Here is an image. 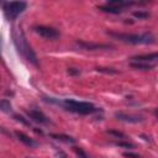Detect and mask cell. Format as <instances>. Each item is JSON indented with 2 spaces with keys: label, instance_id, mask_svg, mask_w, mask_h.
I'll list each match as a JSON object with an SVG mask.
<instances>
[{
  "label": "cell",
  "instance_id": "1",
  "mask_svg": "<svg viewBox=\"0 0 158 158\" xmlns=\"http://www.w3.org/2000/svg\"><path fill=\"white\" fill-rule=\"evenodd\" d=\"M12 40H14V44L17 49V52L26 59L28 60L31 64L33 65H38V60H37V56L36 53L32 51V48L30 47V44L27 43L25 36H23V32L19 28H12Z\"/></svg>",
  "mask_w": 158,
  "mask_h": 158
},
{
  "label": "cell",
  "instance_id": "2",
  "mask_svg": "<svg viewBox=\"0 0 158 158\" xmlns=\"http://www.w3.org/2000/svg\"><path fill=\"white\" fill-rule=\"evenodd\" d=\"M109 36L120 40L126 43H132V44H151L154 42V37L149 32L144 33H118V32H107Z\"/></svg>",
  "mask_w": 158,
  "mask_h": 158
},
{
  "label": "cell",
  "instance_id": "3",
  "mask_svg": "<svg viewBox=\"0 0 158 158\" xmlns=\"http://www.w3.org/2000/svg\"><path fill=\"white\" fill-rule=\"evenodd\" d=\"M60 105H63L68 111H73L80 115H90L96 112L99 109L95 107L91 102H86V101H75L72 99H65L60 102Z\"/></svg>",
  "mask_w": 158,
  "mask_h": 158
},
{
  "label": "cell",
  "instance_id": "4",
  "mask_svg": "<svg viewBox=\"0 0 158 158\" xmlns=\"http://www.w3.org/2000/svg\"><path fill=\"white\" fill-rule=\"evenodd\" d=\"M26 6H27V4L25 1H11V2H4L2 4L5 16L10 21L15 20L26 9Z\"/></svg>",
  "mask_w": 158,
  "mask_h": 158
},
{
  "label": "cell",
  "instance_id": "5",
  "mask_svg": "<svg viewBox=\"0 0 158 158\" xmlns=\"http://www.w3.org/2000/svg\"><path fill=\"white\" fill-rule=\"evenodd\" d=\"M33 30L36 33H38L40 36H42L43 38H47V40H56L59 37V32L53 27L40 25V26H35Z\"/></svg>",
  "mask_w": 158,
  "mask_h": 158
},
{
  "label": "cell",
  "instance_id": "6",
  "mask_svg": "<svg viewBox=\"0 0 158 158\" xmlns=\"http://www.w3.org/2000/svg\"><path fill=\"white\" fill-rule=\"evenodd\" d=\"M77 46L81 47L83 49L86 51H98V49H109L112 48L111 44H105V43H94V42H85V41H77Z\"/></svg>",
  "mask_w": 158,
  "mask_h": 158
},
{
  "label": "cell",
  "instance_id": "7",
  "mask_svg": "<svg viewBox=\"0 0 158 158\" xmlns=\"http://www.w3.org/2000/svg\"><path fill=\"white\" fill-rule=\"evenodd\" d=\"M115 117L120 121L130 122V123H138L143 121V117L139 115H133V114H126V112H115Z\"/></svg>",
  "mask_w": 158,
  "mask_h": 158
},
{
  "label": "cell",
  "instance_id": "8",
  "mask_svg": "<svg viewBox=\"0 0 158 158\" xmlns=\"http://www.w3.org/2000/svg\"><path fill=\"white\" fill-rule=\"evenodd\" d=\"M26 114H27L28 117L32 118L35 122L43 123V125H47V123L49 122L48 117H47L43 112H41V111H38V110H35V109H32V110H26Z\"/></svg>",
  "mask_w": 158,
  "mask_h": 158
},
{
  "label": "cell",
  "instance_id": "9",
  "mask_svg": "<svg viewBox=\"0 0 158 158\" xmlns=\"http://www.w3.org/2000/svg\"><path fill=\"white\" fill-rule=\"evenodd\" d=\"M131 59H133L135 62H153V60H158V52L156 53H149V54H139V56H135Z\"/></svg>",
  "mask_w": 158,
  "mask_h": 158
},
{
  "label": "cell",
  "instance_id": "10",
  "mask_svg": "<svg viewBox=\"0 0 158 158\" xmlns=\"http://www.w3.org/2000/svg\"><path fill=\"white\" fill-rule=\"evenodd\" d=\"M15 135H16L17 139H19L20 142H22L25 146H28V147H36V146H37V143H36V142H35L32 138H30L27 135H25L23 132L16 131V132H15Z\"/></svg>",
  "mask_w": 158,
  "mask_h": 158
},
{
  "label": "cell",
  "instance_id": "11",
  "mask_svg": "<svg viewBox=\"0 0 158 158\" xmlns=\"http://www.w3.org/2000/svg\"><path fill=\"white\" fill-rule=\"evenodd\" d=\"M110 6L121 9V7H126V6H131V5H137V4H144V2H136V1H123V0H110L106 2Z\"/></svg>",
  "mask_w": 158,
  "mask_h": 158
},
{
  "label": "cell",
  "instance_id": "12",
  "mask_svg": "<svg viewBox=\"0 0 158 158\" xmlns=\"http://www.w3.org/2000/svg\"><path fill=\"white\" fill-rule=\"evenodd\" d=\"M51 138H54L57 141H60V142H64V143H68V144H73L75 143V139L68 135H63V133H51L49 135Z\"/></svg>",
  "mask_w": 158,
  "mask_h": 158
},
{
  "label": "cell",
  "instance_id": "13",
  "mask_svg": "<svg viewBox=\"0 0 158 158\" xmlns=\"http://www.w3.org/2000/svg\"><path fill=\"white\" fill-rule=\"evenodd\" d=\"M130 67L131 68H135V69H139V70H149L154 65L153 64H149L147 62H131L130 63Z\"/></svg>",
  "mask_w": 158,
  "mask_h": 158
},
{
  "label": "cell",
  "instance_id": "14",
  "mask_svg": "<svg viewBox=\"0 0 158 158\" xmlns=\"http://www.w3.org/2000/svg\"><path fill=\"white\" fill-rule=\"evenodd\" d=\"M99 10L104 11V12H109V14H121V9H117V7H114V6H110V5H101V6H98Z\"/></svg>",
  "mask_w": 158,
  "mask_h": 158
},
{
  "label": "cell",
  "instance_id": "15",
  "mask_svg": "<svg viewBox=\"0 0 158 158\" xmlns=\"http://www.w3.org/2000/svg\"><path fill=\"white\" fill-rule=\"evenodd\" d=\"M0 107H1V110H2L4 112L11 111V104H10V101L6 100V99H2V100L0 101Z\"/></svg>",
  "mask_w": 158,
  "mask_h": 158
},
{
  "label": "cell",
  "instance_id": "16",
  "mask_svg": "<svg viewBox=\"0 0 158 158\" xmlns=\"http://www.w3.org/2000/svg\"><path fill=\"white\" fill-rule=\"evenodd\" d=\"M73 151H74V153L77 154L78 158H89V156H88V154L84 152V149L80 148V147H74Z\"/></svg>",
  "mask_w": 158,
  "mask_h": 158
},
{
  "label": "cell",
  "instance_id": "17",
  "mask_svg": "<svg viewBox=\"0 0 158 158\" xmlns=\"http://www.w3.org/2000/svg\"><path fill=\"white\" fill-rule=\"evenodd\" d=\"M133 16L135 17H137V19H141V20H143V19H148L149 17V12H147V11H135L133 12Z\"/></svg>",
  "mask_w": 158,
  "mask_h": 158
},
{
  "label": "cell",
  "instance_id": "18",
  "mask_svg": "<svg viewBox=\"0 0 158 158\" xmlns=\"http://www.w3.org/2000/svg\"><path fill=\"white\" fill-rule=\"evenodd\" d=\"M107 133H109V135H112V136H115V137H117V138H126V135H125L123 132H121V131L109 130V131H107Z\"/></svg>",
  "mask_w": 158,
  "mask_h": 158
},
{
  "label": "cell",
  "instance_id": "19",
  "mask_svg": "<svg viewBox=\"0 0 158 158\" xmlns=\"http://www.w3.org/2000/svg\"><path fill=\"white\" fill-rule=\"evenodd\" d=\"M14 118L16 120V121H20V122H22L25 126H30V122L23 117V116H21V115H14Z\"/></svg>",
  "mask_w": 158,
  "mask_h": 158
},
{
  "label": "cell",
  "instance_id": "20",
  "mask_svg": "<svg viewBox=\"0 0 158 158\" xmlns=\"http://www.w3.org/2000/svg\"><path fill=\"white\" fill-rule=\"evenodd\" d=\"M116 146L118 147H123V148H135V144L133 143H130V142H116Z\"/></svg>",
  "mask_w": 158,
  "mask_h": 158
},
{
  "label": "cell",
  "instance_id": "21",
  "mask_svg": "<svg viewBox=\"0 0 158 158\" xmlns=\"http://www.w3.org/2000/svg\"><path fill=\"white\" fill-rule=\"evenodd\" d=\"M96 70H98V72H101V73H112V74L117 73L116 70H114V69H111V68H96Z\"/></svg>",
  "mask_w": 158,
  "mask_h": 158
},
{
  "label": "cell",
  "instance_id": "22",
  "mask_svg": "<svg viewBox=\"0 0 158 158\" xmlns=\"http://www.w3.org/2000/svg\"><path fill=\"white\" fill-rule=\"evenodd\" d=\"M123 157H126V158H141V156H138L136 153H131V152H125Z\"/></svg>",
  "mask_w": 158,
  "mask_h": 158
},
{
  "label": "cell",
  "instance_id": "23",
  "mask_svg": "<svg viewBox=\"0 0 158 158\" xmlns=\"http://www.w3.org/2000/svg\"><path fill=\"white\" fill-rule=\"evenodd\" d=\"M68 73H69V74H79V69L69 68V69H68Z\"/></svg>",
  "mask_w": 158,
  "mask_h": 158
},
{
  "label": "cell",
  "instance_id": "24",
  "mask_svg": "<svg viewBox=\"0 0 158 158\" xmlns=\"http://www.w3.org/2000/svg\"><path fill=\"white\" fill-rule=\"evenodd\" d=\"M26 158H31V157H26Z\"/></svg>",
  "mask_w": 158,
  "mask_h": 158
}]
</instances>
